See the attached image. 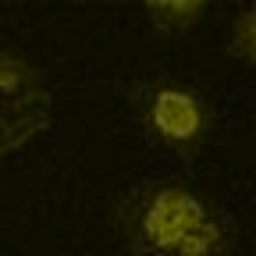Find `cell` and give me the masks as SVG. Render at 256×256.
<instances>
[{"instance_id": "obj_1", "label": "cell", "mask_w": 256, "mask_h": 256, "mask_svg": "<svg viewBox=\"0 0 256 256\" xmlns=\"http://www.w3.org/2000/svg\"><path fill=\"white\" fill-rule=\"evenodd\" d=\"M114 228L128 256H235L238 228L203 185L156 174L124 188L114 203Z\"/></svg>"}, {"instance_id": "obj_2", "label": "cell", "mask_w": 256, "mask_h": 256, "mask_svg": "<svg viewBox=\"0 0 256 256\" xmlns=\"http://www.w3.org/2000/svg\"><path fill=\"white\" fill-rule=\"evenodd\" d=\"M136 110L150 146L174 160H192L210 142L217 124L210 96L174 75L150 78L136 96Z\"/></svg>"}, {"instance_id": "obj_3", "label": "cell", "mask_w": 256, "mask_h": 256, "mask_svg": "<svg viewBox=\"0 0 256 256\" xmlns=\"http://www.w3.org/2000/svg\"><path fill=\"white\" fill-rule=\"evenodd\" d=\"M54 118V96L46 86L40 92H28L22 100L0 104V160L25 150L32 139H40Z\"/></svg>"}, {"instance_id": "obj_4", "label": "cell", "mask_w": 256, "mask_h": 256, "mask_svg": "<svg viewBox=\"0 0 256 256\" xmlns=\"http://www.w3.org/2000/svg\"><path fill=\"white\" fill-rule=\"evenodd\" d=\"M142 14L156 36H185L210 14V4L206 0H146Z\"/></svg>"}, {"instance_id": "obj_5", "label": "cell", "mask_w": 256, "mask_h": 256, "mask_svg": "<svg viewBox=\"0 0 256 256\" xmlns=\"http://www.w3.org/2000/svg\"><path fill=\"white\" fill-rule=\"evenodd\" d=\"M40 89H43V75L36 64L18 50L0 46V104L22 100V96L40 92Z\"/></svg>"}, {"instance_id": "obj_6", "label": "cell", "mask_w": 256, "mask_h": 256, "mask_svg": "<svg viewBox=\"0 0 256 256\" xmlns=\"http://www.w3.org/2000/svg\"><path fill=\"white\" fill-rule=\"evenodd\" d=\"M224 54L238 64L256 68V4H246L232 14L228 22V40H224Z\"/></svg>"}]
</instances>
